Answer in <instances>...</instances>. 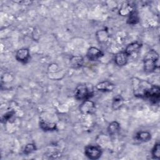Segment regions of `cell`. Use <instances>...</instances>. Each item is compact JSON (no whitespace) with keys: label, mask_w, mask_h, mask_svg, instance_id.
<instances>
[{"label":"cell","mask_w":160,"mask_h":160,"mask_svg":"<svg viewBox=\"0 0 160 160\" xmlns=\"http://www.w3.org/2000/svg\"><path fill=\"white\" fill-rule=\"evenodd\" d=\"M143 65L146 72H153L159 68V55L158 52L153 49L149 50L144 58Z\"/></svg>","instance_id":"1"},{"label":"cell","mask_w":160,"mask_h":160,"mask_svg":"<svg viewBox=\"0 0 160 160\" xmlns=\"http://www.w3.org/2000/svg\"><path fill=\"white\" fill-rule=\"evenodd\" d=\"M94 95V88L92 84H81L78 85L74 91V97L78 100H86Z\"/></svg>","instance_id":"2"},{"label":"cell","mask_w":160,"mask_h":160,"mask_svg":"<svg viewBox=\"0 0 160 160\" xmlns=\"http://www.w3.org/2000/svg\"><path fill=\"white\" fill-rule=\"evenodd\" d=\"M151 86L152 85L147 81L134 78V80H132L133 92L134 96L138 98H144L148 91Z\"/></svg>","instance_id":"3"},{"label":"cell","mask_w":160,"mask_h":160,"mask_svg":"<svg viewBox=\"0 0 160 160\" xmlns=\"http://www.w3.org/2000/svg\"><path fill=\"white\" fill-rule=\"evenodd\" d=\"M153 104H156L160 99V88L157 85H152L148 91L145 98Z\"/></svg>","instance_id":"4"},{"label":"cell","mask_w":160,"mask_h":160,"mask_svg":"<svg viewBox=\"0 0 160 160\" xmlns=\"http://www.w3.org/2000/svg\"><path fill=\"white\" fill-rule=\"evenodd\" d=\"M84 154L90 159H98L101 156L102 151L98 146L89 145L84 149Z\"/></svg>","instance_id":"5"},{"label":"cell","mask_w":160,"mask_h":160,"mask_svg":"<svg viewBox=\"0 0 160 160\" xmlns=\"http://www.w3.org/2000/svg\"><path fill=\"white\" fill-rule=\"evenodd\" d=\"M104 55L102 51L96 47H90L86 52L87 58L91 61H95L102 57Z\"/></svg>","instance_id":"6"},{"label":"cell","mask_w":160,"mask_h":160,"mask_svg":"<svg viewBox=\"0 0 160 160\" xmlns=\"http://www.w3.org/2000/svg\"><path fill=\"white\" fill-rule=\"evenodd\" d=\"M95 109V103L89 100L86 99L83 101L79 106V110L82 114H88L92 113Z\"/></svg>","instance_id":"7"},{"label":"cell","mask_w":160,"mask_h":160,"mask_svg":"<svg viewBox=\"0 0 160 160\" xmlns=\"http://www.w3.org/2000/svg\"><path fill=\"white\" fill-rule=\"evenodd\" d=\"M29 57V51L28 49L25 48L18 49L16 54V60L22 63H26L28 61Z\"/></svg>","instance_id":"8"},{"label":"cell","mask_w":160,"mask_h":160,"mask_svg":"<svg viewBox=\"0 0 160 160\" xmlns=\"http://www.w3.org/2000/svg\"><path fill=\"white\" fill-rule=\"evenodd\" d=\"M135 6L131 2H125L120 8L119 14L122 16H129L131 13L136 11Z\"/></svg>","instance_id":"9"},{"label":"cell","mask_w":160,"mask_h":160,"mask_svg":"<svg viewBox=\"0 0 160 160\" xmlns=\"http://www.w3.org/2000/svg\"><path fill=\"white\" fill-rule=\"evenodd\" d=\"M115 88L114 84L109 81H103L98 83L96 86V88L100 91L109 92L113 91Z\"/></svg>","instance_id":"10"},{"label":"cell","mask_w":160,"mask_h":160,"mask_svg":"<svg viewBox=\"0 0 160 160\" xmlns=\"http://www.w3.org/2000/svg\"><path fill=\"white\" fill-rule=\"evenodd\" d=\"M142 46V44L139 42H132L129 44L125 48L124 52L128 56H132L138 52Z\"/></svg>","instance_id":"11"},{"label":"cell","mask_w":160,"mask_h":160,"mask_svg":"<svg viewBox=\"0 0 160 160\" xmlns=\"http://www.w3.org/2000/svg\"><path fill=\"white\" fill-rule=\"evenodd\" d=\"M128 60V56L124 51H120L116 54L114 56V62L118 66H125Z\"/></svg>","instance_id":"12"},{"label":"cell","mask_w":160,"mask_h":160,"mask_svg":"<svg viewBox=\"0 0 160 160\" xmlns=\"http://www.w3.org/2000/svg\"><path fill=\"white\" fill-rule=\"evenodd\" d=\"M84 63V59L81 56L76 55L72 56L69 59V64L70 66L74 69H78L83 65Z\"/></svg>","instance_id":"13"},{"label":"cell","mask_w":160,"mask_h":160,"mask_svg":"<svg viewBox=\"0 0 160 160\" xmlns=\"http://www.w3.org/2000/svg\"><path fill=\"white\" fill-rule=\"evenodd\" d=\"M120 128V124L117 121H112L108 125V132L110 136H115L119 132Z\"/></svg>","instance_id":"14"},{"label":"cell","mask_w":160,"mask_h":160,"mask_svg":"<svg viewBox=\"0 0 160 160\" xmlns=\"http://www.w3.org/2000/svg\"><path fill=\"white\" fill-rule=\"evenodd\" d=\"M136 139L141 142H148L151 139V134L148 131H140L136 134Z\"/></svg>","instance_id":"15"},{"label":"cell","mask_w":160,"mask_h":160,"mask_svg":"<svg viewBox=\"0 0 160 160\" xmlns=\"http://www.w3.org/2000/svg\"><path fill=\"white\" fill-rule=\"evenodd\" d=\"M40 128L44 131H52L56 128V124L55 123L49 122L44 120H41L39 122Z\"/></svg>","instance_id":"16"},{"label":"cell","mask_w":160,"mask_h":160,"mask_svg":"<svg viewBox=\"0 0 160 160\" xmlns=\"http://www.w3.org/2000/svg\"><path fill=\"white\" fill-rule=\"evenodd\" d=\"M124 102V99L121 95H118L114 98L112 103V108L114 110L119 109Z\"/></svg>","instance_id":"17"},{"label":"cell","mask_w":160,"mask_h":160,"mask_svg":"<svg viewBox=\"0 0 160 160\" xmlns=\"http://www.w3.org/2000/svg\"><path fill=\"white\" fill-rule=\"evenodd\" d=\"M96 37L99 42L101 43H102L108 41L109 38V34L106 31H105L104 29H102V30L98 31L96 32Z\"/></svg>","instance_id":"18"},{"label":"cell","mask_w":160,"mask_h":160,"mask_svg":"<svg viewBox=\"0 0 160 160\" xmlns=\"http://www.w3.org/2000/svg\"><path fill=\"white\" fill-rule=\"evenodd\" d=\"M139 16H138V13L137 12V11H134L132 13H131L128 18L127 20V23L129 24H136L139 22Z\"/></svg>","instance_id":"19"},{"label":"cell","mask_w":160,"mask_h":160,"mask_svg":"<svg viewBox=\"0 0 160 160\" xmlns=\"http://www.w3.org/2000/svg\"><path fill=\"white\" fill-rule=\"evenodd\" d=\"M152 156L154 159H158L160 157V144L157 142L154 144L152 149Z\"/></svg>","instance_id":"20"},{"label":"cell","mask_w":160,"mask_h":160,"mask_svg":"<svg viewBox=\"0 0 160 160\" xmlns=\"http://www.w3.org/2000/svg\"><path fill=\"white\" fill-rule=\"evenodd\" d=\"M36 150V145L33 143H29L26 144L24 148L23 152L25 154H29L30 153H32V152L35 151Z\"/></svg>","instance_id":"21"},{"label":"cell","mask_w":160,"mask_h":160,"mask_svg":"<svg viewBox=\"0 0 160 160\" xmlns=\"http://www.w3.org/2000/svg\"><path fill=\"white\" fill-rule=\"evenodd\" d=\"M14 112H8L6 114H5L2 117V122H6L7 121H8L13 115Z\"/></svg>","instance_id":"22"}]
</instances>
